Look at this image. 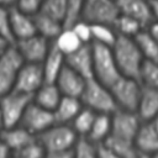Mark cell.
Masks as SVG:
<instances>
[{"label": "cell", "instance_id": "47", "mask_svg": "<svg viewBox=\"0 0 158 158\" xmlns=\"http://www.w3.org/2000/svg\"><path fill=\"white\" fill-rule=\"evenodd\" d=\"M138 158H152V156H149V154H144V153H139Z\"/></svg>", "mask_w": 158, "mask_h": 158}, {"label": "cell", "instance_id": "14", "mask_svg": "<svg viewBox=\"0 0 158 158\" xmlns=\"http://www.w3.org/2000/svg\"><path fill=\"white\" fill-rule=\"evenodd\" d=\"M54 83L63 96H73L80 99L86 79L65 64L60 70V73L58 74Z\"/></svg>", "mask_w": 158, "mask_h": 158}, {"label": "cell", "instance_id": "35", "mask_svg": "<svg viewBox=\"0 0 158 158\" xmlns=\"http://www.w3.org/2000/svg\"><path fill=\"white\" fill-rule=\"evenodd\" d=\"M0 36L14 44V37L10 28V7L0 5Z\"/></svg>", "mask_w": 158, "mask_h": 158}, {"label": "cell", "instance_id": "25", "mask_svg": "<svg viewBox=\"0 0 158 158\" xmlns=\"http://www.w3.org/2000/svg\"><path fill=\"white\" fill-rule=\"evenodd\" d=\"M101 144H105L110 151H112L120 158H138L139 156V152L135 144V141L118 138L110 135L105 139V142Z\"/></svg>", "mask_w": 158, "mask_h": 158}, {"label": "cell", "instance_id": "31", "mask_svg": "<svg viewBox=\"0 0 158 158\" xmlns=\"http://www.w3.org/2000/svg\"><path fill=\"white\" fill-rule=\"evenodd\" d=\"M67 2H68V0H42L37 11H41V12L60 21L63 25Z\"/></svg>", "mask_w": 158, "mask_h": 158}, {"label": "cell", "instance_id": "44", "mask_svg": "<svg viewBox=\"0 0 158 158\" xmlns=\"http://www.w3.org/2000/svg\"><path fill=\"white\" fill-rule=\"evenodd\" d=\"M9 44H11V43H9L2 36H0V51H2V49H4L5 47H7Z\"/></svg>", "mask_w": 158, "mask_h": 158}, {"label": "cell", "instance_id": "39", "mask_svg": "<svg viewBox=\"0 0 158 158\" xmlns=\"http://www.w3.org/2000/svg\"><path fill=\"white\" fill-rule=\"evenodd\" d=\"M98 158H120L105 144H98Z\"/></svg>", "mask_w": 158, "mask_h": 158}, {"label": "cell", "instance_id": "10", "mask_svg": "<svg viewBox=\"0 0 158 158\" xmlns=\"http://www.w3.org/2000/svg\"><path fill=\"white\" fill-rule=\"evenodd\" d=\"M52 41L46 37L35 33L30 37L19 40L14 43L19 53L21 54L25 63H37L41 64L46 58Z\"/></svg>", "mask_w": 158, "mask_h": 158}, {"label": "cell", "instance_id": "49", "mask_svg": "<svg viewBox=\"0 0 158 158\" xmlns=\"http://www.w3.org/2000/svg\"><path fill=\"white\" fill-rule=\"evenodd\" d=\"M152 158H158V153H156V154H153V156H152Z\"/></svg>", "mask_w": 158, "mask_h": 158}, {"label": "cell", "instance_id": "41", "mask_svg": "<svg viewBox=\"0 0 158 158\" xmlns=\"http://www.w3.org/2000/svg\"><path fill=\"white\" fill-rule=\"evenodd\" d=\"M146 30L151 33V36H152L154 40L158 41V21H152V22L146 27Z\"/></svg>", "mask_w": 158, "mask_h": 158}, {"label": "cell", "instance_id": "6", "mask_svg": "<svg viewBox=\"0 0 158 158\" xmlns=\"http://www.w3.org/2000/svg\"><path fill=\"white\" fill-rule=\"evenodd\" d=\"M117 109L136 111L141 96L142 84L139 80L121 75L110 88Z\"/></svg>", "mask_w": 158, "mask_h": 158}, {"label": "cell", "instance_id": "7", "mask_svg": "<svg viewBox=\"0 0 158 158\" xmlns=\"http://www.w3.org/2000/svg\"><path fill=\"white\" fill-rule=\"evenodd\" d=\"M32 101L31 95H26L15 90H11L0 96V114L2 117L4 127H12L20 125L21 117ZM2 127V128H4Z\"/></svg>", "mask_w": 158, "mask_h": 158}, {"label": "cell", "instance_id": "22", "mask_svg": "<svg viewBox=\"0 0 158 158\" xmlns=\"http://www.w3.org/2000/svg\"><path fill=\"white\" fill-rule=\"evenodd\" d=\"M62 96L63 95L60 94L56 83H46L44 81L40 86V89L33 94L32 101L47 110L53 111L57 107Z\"/></svg>", "mask_w": 158, "mask_h": 158}, {"label": "cell", "instance_id": "33", "mask_svg": "<svg viewBox=\"0 0 158 158\" xmlns=\"http://www.w3.org/2000/svg\"><path fill=\"white\" fill-rule=\"evenodd\" d=\"M139 81L144 86H151L158 89V62L144 60L141 73Z\"/></svg>", "mask_w": 158, "mask_h": 158}, {"label": "cell", "instance_id": "13", "mask_svg": "<svg viewBox=\"0 0 158 158\" xmlns=\"http://www.w3.org/2000/svg\"><path fill=\"white\" fill-rule=\"evenodd\" d=\"M10 28L14 37V43L19 40H22L37 33L33 14L22 10L17 5L11 6L10 7Z\"/></svg>", "mask_w": 158, "mask_h": 158}, {"label": "cell", "instance_id": "18", "mask_svg": "<svg viewBox=\"0 0 158 158\" xmlns=\"http://www.w3.org/2000/svg\"><path fill=\"white\" fill-rule=\"evenodd\" d=\"M0 136L10 148L11 152L20 151L28 143H31L37 137L32 135L28 130L22 127L21 125H16L12 127H4L0 130Z\"/></svg>", "mask_w": 158, "mask_h": 158}, {"label": "cell", "instance_id": "17", "mask_svg": "<svg viewBox=\"0 0 158 158\" xmlns=\"http://www.w3.org/2000/svg\"><path fill=\"white\" fill-rule=\"evenodd\" d=\"M135 144L139 153L149 156L158 153V132L151 121H142L135 137Z\"/></svg>", "mask_w": 158, "mask_h": 158}, {"label": "cell", "instance_id": "32", "mask_svg": "<svg viewBox=\"0 0 158 158\" xmlns=\"http://www.w3.org/2000/svg\"><path fill=\"white\" fill-rule=\"evenodd\" d=\"M83 7H84V0H68L63 19L64 28H69L78 21L83 20Z\"/></svg>", "mask_w": 158, "mask_h": 158}, {"label": "cell", "instance_id": "34", "mask_svg": "<svg viewBox=\"0 0 158 158\" xmlns=\"http://www.w3.org/2000/svg\"><path fill=\"white\" fill-rule=\"evenodd\" d=\"M73 158H98V146L85 137H79L73 147Z\"/></svg>", "mask_w": 158, "mask_h": 158}, {"label": "cell", "instance_id": "45", "mask_svg": "<svg viewBox=\"0 0 158 158\" xmlns=\"http://www.w3.org/2000/svg\"><path fill=\"white\" fill-rule=\"evenodd\" d=\"M151 122H152L153 127H154V128L157 130V132H158V115H157V116H156V117H154V118H153Z\"/></svg>", "mask_w": 158, "mask_h": 158}, {"label": "cell", "instance_id": "46", "mask_svg": "<svg viewBox=\"0 0 158 158\" xmlns=\"http://www.w3.org/2000/svg\"><path fill=\"white\" fill-rule=\"evenodd\" d=\"M10 158H25V157L22 154H20L19 152H12L11 156H10Z\"/></svg>", "mask_w": 158, "mask_h": 158}, {"label": "cell", "instance_id": "11", "mask_svg": "<svg viewBox=\"0 0 158 158\" xmlns=\"http://www.w3.org/2000/svg\"><path fill=\"white\" fill-rule=\"evenodd\" d=\"M54 122L56 121H54L53 111L47 110V109L37 105L36 102L31 101L21 117L20 125L37 137L41 132L47 130Z\"/></svg>", "mask_w": 158, "mask_h": 158}, {"label": "cell", "instance_id": "21", "mask_svg": "<svg viewBox=\"0 0 158 158\" xmlns=\"http://www.w3.org/2000/svg\"><path fill=\"white\" fill-rule=\"evenodd\" d=\"M83 102L79 98L62 96L57 107L53 110L54 121L57 123H69L74 120L78 112L83 109Z\"/></svg>", "mask_w": 158, "mask_h": 158}, {"label": "cell", "instance_id": "36", "mask_svg": "<svg viewBox=\"0 0 158 158\" xmlns=\"http://www.w3.org/2000/svg\"><path fill=\"white\" fill-rule=\"evenodd\" d=\"M69 28H72L75 32V35L84 44L91 43V23H89L85 20H80Z\"/></svg>", "mask_w": 158, "mask_h": 158}, {"label": "cell", "instance_id": "1", "mask_svg": "<svg viewBox=\"0 0 158 158\" xmlns=\"http://www.w3.org/2000/svg\"><path fill=\"white\" fill-rule=\"evenodd\" d=\"M111 49L121 75L139 80V73L144 58L135 38L117 35Z\"/></svg>", "mask_w": 158, "mask_h": 158}, {"label": "cell", "instance_id": "16", "mask_svg": "<svg viewBox=\"0 0 158 158\" xmlns=\"http://www.w3.org/2000/svg\"><path fill=\"white\" fill-rule=\"evenodd\" d=\"M116 2L120 14L133 17L143 26V28L153 21L149 0H116Z\"/></svg>", "mask_w": 158, "mask_h": 158}, {"label": "cell", "instance_id": "38", "mask_svg": "<svg viewBox=\"0 0 158 158\" xmlns=\"http://www.w3.org/2000/svg\"><path fill=\"white\" fill-rule=\"evenodd\" d=\"M43 158H73V148L67 151H51L46 152Z\"/></svg>", "mask_w": 158, "mask_h": 158}, {"label": "cell", "instance_id": "37", "mask_svg": "<svg viewBox=\"0 0 158 158\" xmlns=\"http://www.w3.org/2000/svg\"><path fill=\"white\" fill-rule=\"evenodd\" d=\"M42 0H19L17 1V6H20L22 10L33 14L35 11H37L40 4Z\"/></svg>", "mask_w": 158, "mask_h": 158}, {"label": "cell", "instance_id": "5", "mask_svg": "<svg viewBox=\"0 0 158 158\" xmlns=\"http://www.w3.org/2000/svg\"><path fill=\"white\" fill-rule=\"evenodd\" d=\"M23 59L14 44L0 51V96L14 89Z\"/></svg>", "mask_w": 158, "mask_h": 158}, {"label": "cell", "instance_id": "28", "mask_svg": "<svg viewBox=\"0 0 158 158\" xmlns=\"http://www.w3.org/2000/svg\"><path fill=\"white\" fill-rule=\"evenodd\" d=\"M117 38V32L112 25L91 23V42L112 47Z\"/></svg>", "mask_w": 158, "mask_h": 158}, {"label": "cell", "instance_id": "12", "mask_svg": "<svg viewBox=\"0 0 158 158\" xmlns=\"http://www.w3.org/2000/svg\"><path fill=\"white\" fill-rule=\"evenodd\" d=\"M43 83H44V75H43L42 64L23 63L17 74L12 90L33 96V94L40 89V86Z\"/></svg>", "mask_w": 158, "mask_h": 158}, {"label": "cell", "instance_id": "27", "mask_svg": "<svg viewBox=\"0 0 158 158\" xmlns=\"http://www.w3.org/2000/svg\"><path fill=\"white\" fill-rule=\"evenodd\" d=\"M52 42L64 56L73 53L74 51H77L79 47L84 44L72 28H64V27Z\"/></svg>", "mask_w": 158, "mask_h": 158}, {"label": "cell", "instance_id": "19", "mask_svg": "<svg viewBox=\"0 0 158 158\" xmlns=\"http://www.w3.org/2000/svg\"><path fill=\"white\" fill-rule=\"evenodd\" d=\"M136 112L142 121H152L158 115V89L142 85Z\"/></svg>", "mask_w": 158, "mask_h": 158}, {"label": "cell", "instance_id": "42", "mask_svg": "<svg viewBox=\"0 0 158 158\" xmlns=\"http://www.w3.org/2000/svg\"><path fill=\"white\" fill-rule=\"evenodd\" d=\"M149 2H151V10H152L153 21H158V1L157 0H149Z\"/></svg>", "mask_w": 158, "mask_h": 158}, {"label": "cell", "instance_id": "20", "mask_svg": "<svg viewBox=\"0 0 158 158\" xmlns=\"http://www.w3.org/2000/svg\"><path fill=\"white\" fill-rule=\"evenodd\" d=\"M41 64H42V69H43L44 81L46 83H54L58 74L60 73V70L65 65V56L52 42L49 51Z\"/></svg>", "mask_w": 158, "mask_h": 158}, {"label": "cell", "instance_id": "48", "mask_svg": "<svg viewBox=\"0 0 158 158\" xmlns=\"http://www.w3.org/2000/svg\"><path fill=\"white\" fill-rule=\"evenodd\" d=\"M4 126H2V117H1V114H0V130Z\"/></svg>", "mask_w": 158, "mask_h": 158}, {"label": "cell", "instance_id": "29", "mask_svg": "<svg viewBox=\"0 0 158 158\" xmlns=\"http://www.w3.org/2000/svg\"><path fill=\"white\" fill-rule=\"evenodd\" d=\"M95 116H96V112L85 106H83V109L78 112V115L74 117V120L70 122V125L79 137L88 136V133L93 126V122L95 120Z\"/></svg>", "mask_w": 158, "mask_h": 158}, {"label": "cell", "instance_id": "40", "mask_svg": "<svg viewBox=\"0 0 158 158\" xmlns=\"http://www.w3.org/2000/svg\"><path fill=\"white\" fill-rule=\"evenodd\" d=\"M11 153L12 152L10 151V148L6 146V143L4 142V139L0 136V158H10Z\"/></svg>", "mask_w": 158, "mask_h": 158}, {"label": "cell", "instance_id": "43", "mask_svg": "<svg viewBox=\"0 0 158 158\" xmlns=\"http://www.w3.org/2000/svg\"><path fill=\"white\" fill-rule=\"evenodd\" d=\"M17 1H19V0H0V5H1V6L11 7V6H14V5H17Z\"/></svg>", "mask_w": 158, "mask_h": 158}, {"label": "cell", "instance_id": "9", "mask_svg": "<svg viewBox=\"0 0 158 158\" xmlns=\"http://www.w3.org/2000/svg\"><path fill=\"white\" fill-rule=\"evenodd\" d=\"M142 120L136 111L116 109L111 114V136L135 141Z\"/></svg>", "mask_w": 158, "mask_h": 158}, {"label": "cell", "instance_id": "3", "mask_svg": "<svg viewBox=\"0 0 158 158\" xmlns=\"http://www.w3.org/2000/svg\"><path fill=\"white\" fill-rule=\"evenodd\" d=\"M80 100L85 107L96 114H112L117 109L110 89L95 78L86 79Z\"/></svg>", "mask_w": 158, "mask_h": 158}, {"label": "cell", "instance_id": "26", "mask_svg": "<svg viewBox=\"0 0 158 158\" xmlns=\"http://www.w3.org/2000/svg\"><path fill=\"white\" fill-rule=\"evenodd\" d=\"M133 38L143 54L144 60L158 62V41L154 40L146 28L141 30Z\"/></svg>", "mask_w": 158, "mask_h": 158}, {"label": "cell", "instance_id": "15", "mask_svg": "<svg viewBox=\"0 0 158 158\" xmlns=\"http://www.w3.org/2000/svg\"><path fill=\"white\" fill-rule=\"evenodd\" d=\"M65 64L85 79L94 78L91 43L83 44L73 53L65 56Z\"/></svg>", "mask_w": 158, "mask_h": 158}, {"label": "cell", "instance_id": "4", "mask_svg": "<svg viewBox=\"0 0 158 158\" xmlns=\"http://www.w3.org/2000/svg\"><path fill=\"white\" fill-rule=\"evenodd\" d=\"M37 139L43 146L46 152L51 151H67L72 149L79 136L69 123H57L54 122L47 130L37 136Z\"/></svg>", "mask_w": 158, "mask_h": 158}, {"label": "cell", "instance_id": "30", "mask_svg": "<svg viewBox=\"0 0 158 158\" xmlns=\"http://www.w3.org/2000/svg\"><path fill=\"white\" fill-rule=\"evenodd\" d=\"M114 28L116 30L117 35L126 37H135L141 30H143V26L133 17L120 14L114 23Z\"/></svg>", "mask_w": 158, "mask_h": 158}, {"label": "cell", "instance_id": "50", "mask_svg": "<svg viewBox=\"0 0 158 158\" xmlns=\"http://www.w3.org/2000/svg\"><path fill=\"white\" fill-rule=\"evenodd\" d=\"M157 1H158V0H157Z\"/></svg>", "mask_w": 158, "mask_h": 158}, {"label": "cell", "instance_id": "8", "mask_svg": "<svg viewBox=\"0 0 158 158\" xmlns=\"http://www.w3.org/2000/svg\"><path fill=\"white\" fill-rule=\"evenodd\" d=\"M120 15L116 0H84L83 20L89 23H115Z\"/></svg>", "mask_w": 158, "mask_h": 158}, {"label": "cell", "instance_id": "2", "mask_svg": "<svg viewBox=\"0 0 158 158\" xmlns=\"http://www.w3.org/2000/svg\"><path fill=\"white\" fill-rule=\"evenodd\" d=\"M91 52L94 78L110 88L121 77L111 47L91 42Z\"/></svg>", "mask_w": 158, "mask_h": 158}, {"label": "cell", "instance_id": "24", "mask_svg": "<svg viewBox=\"0 0 158 158\" xmlns=\"http://www.w3.org/2000/svg\"><path fill=\"white\" fill-rule=\"evenodd\" d=\"M111 135V114H96L93 126L85 138L94 144H101Z\"/></svg>", "mask_w": 158, "mask_h": 158}, {"label": "cell", "instance_id": "23", "mask_svg": "<svg viewBox=\"0 0 158 158\" xmlns=\"http://www.w3.org/2000/svg\"><path fill=\"white\" fill-rule=\"evenodd\" d=\"M33 19H35V25H36V32L46 37L49 41H53L59 35V32L63 30V25L60 21L41 11H35Z\"/></svg>", "mask_w": 158, "mask_h": 158}]
</instances>
